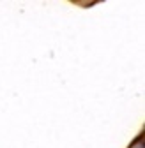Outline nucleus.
<instances>
[{
    "label": "nucleus",
    "mask_w": 145,
    "mask_h": 148,
    "mask_svg": "<svg viewBox=\"0 0 145 148\" xmlns=\"http://www.w3.org/2000/svg\"><path fill=\"white\" fill-rule=\"evenodd\" d=\"M143 141H145V138H143V132H142V134H140V136H138V138L128 146V148H145V146H143Z\"/></svg>",
    "instance_id": "1"
}]
</instances>
